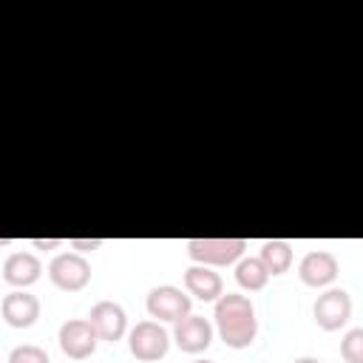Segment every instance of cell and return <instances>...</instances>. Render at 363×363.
<instances>
[{
	"instance_id": "obj_1",
	"label": "cell",
	"mask_w": 363,
	"mask_h": 363,
	"mask_svg": "<svg viewBox=\"0 0 363 363\" xmlns=\"http://www.w3.org/2000/svg\"><path fill=\"white\" fill-rule=\"evenodd\" d=\"M216 326L221 340L230 349H244L255 340L258 332V320H255V306L247 295L238 292H227L216 301Z\"/></svg>"
},
{
	"instance_id": "obj_2",
	"label": "cell",
	"mask_w": 363,
	"mask_h": 363,
	"mask_svg": "<svg viewBox=\"0 0 363 363\" xmlns=\"http://www.w3.org/2000/svg\"><path fill=\"white\" fill-rule=\"evenodd\" d=\"M247 250L244 238H190L187 241V252L196 264L201 267H224L241 258V252Z\"/></svg>"
},
{
	"instance_id": "obj_3",
	"label": "cell",
	"mask_w": 363,
	"mask_h": 363,
	"mask_svg": "<svg viewBox=\"0 0 363 363\" xmlns=\"http://www.w3.org/2000/svg\"><path fill=\"white\" fill-rule=\"evenodd\" d=\"M130 354L142 363H153L159 357L167 354V346H170V335L159 326V320H142L130 329Z\"/></svg>"
},
{
	"instance_id": "obj_4",
	"label": "cell",
	"mask_w": 363,
	"mask_h": 363,
	"mask_svg": "<svg viewBox=\"0 0 363 363\" xmlns=\"http://www.w3.org/2000/svg\"><path fill=\"white\" fill-rule=\"evenodd\" d=\"M312 315H315V323L320 329L335 332V329L346 326L352 318V295L346 289H326L323 295H318Z\"/></svg>"
},
{
	"instance_id": "obj_5",
	"label": "cell",
	"mask_w": 363,
	"mask_h": 363,
	"mask_svg": "<svg viewBox=\"0 0 363 363\" xmlns=\"http://www.w3.org/2000/svg\"><path fill=\"white\" fill-rule=\"evenodd\" d=\"M48 278L65 292H77L91 281V264L77 252H62L48 264Z\"/></svg>"
},
{
	"instance_id": "obj_6",
	"label": "cell",
	"mask_w": 363,
	"mask_h": 363,
	"mask_svg": "<svg viewBox=\"0 0 363 363\" xmlns=\"http://www.w3.org/2000/svg\"><path fill=\"white\" fill-rule=\"evenodd\" d=\"M147 312L150 318L156 320H167V323H176L182 320L184 315H190V295H184L179 286H156L150 289L147 295Z\"/></svg>"
},
{
	"instance_id": "obj_7",
	"label": "cell",
	"mask_w": 363,
	"mask_h": 363,
	"mask_svg": "<svg viewBox=\"0 0 363 363\" xmlns=\"http://www.w3.org/2000/svg\"><path fill=\"white\" fill-rule=\"evenodd\" d=\"M88 323H91V329L96 332L99 340L116 343V340L125 335V329H128V315H125V309H122L119 303H113V301H99V303L91 306Z\"/></svg>"
},
{
	"instance_id": "obj_8",
	"label": "cell",
	"mask_w": 363,
	"mask_h": 363,
	"mask_svg": "<svg viewBox=\"0 0 363 363\" xmlns=\"http://www.w3.org/2000/svg\"><path fill=\"white\" fill-rule=\"evenodd\" d=\"M96 340H99L96 332H94L91 323L82 320V318L65 320V323L60 326V349H62L68 357H74V360L91 357L94 349H96Z\"/></svg>"
},
{
	"instance_id": "obj_9",
	"label": "cell",
	"mask_w": 363,
	"mask_h": 363,
	"mask_svg": "<svg viewBox=\"0 0 363 363\" xmlns=\"http://www.w3.org/2000/svg\"><path fill=\"white\" fill-rule=\"evenodd\" d=\"M173 340L182 352L187 354H199L204 352L210 343H213V326L207 318L201 315H184L182 320H176V329H173Z\"/></svg>"
},
{
	"instance_id": "obj_10",
	"label": "cell",
	"mask_w": 363,
	"mask_h": 363,
	"mask_svg": "<svg viewBox=\"0 0 363 363\" xmlns=\"http://www.w3.org/2000/svg\"><path fill=\"white\" fill-rule=\"evenodd\" d=\"M298 275L306 286H326L337 278V258L326 250H312L301 258Z\"/></svg>"
},
{
	"instance_id": "obj_11",
	"label": "cell",
	"mask_w": 363,
	"mask_h": 363,
	"mask_svg": "<svg viewBox=\"0 0 363 363\" xmlns=\"http://www.w3.org/2000/svg\"><path fill=\"white\" fill-rule=\"evenodd\" d=\"M0 312L6 318L9 326L14 329H28L37 318H40V301L31 295V292H9L0 303Z\"/></svg>"
},
{
	"instance_id": "obj_12",
	"label": "cell",
	"mask_w": 363,
	"mask_h": 363,
	"mask_svg": "<svg viewBox=\"0 0 363 363\" xmlns=\"http://www.w3.org/2000/svg\"><path fill=\"white\" fill-rule=\"evenodd\" d=\"M184 289L190 295H196L199 301H218L224 295L221 275L213 272L210 267H201V264H196V267H190L184 272Z\"/></svg>"
},
{
	"instance_id": "obj_13",
	"label": "cell",
	"mask_w": 363,
	"mask_h": 363,
	"mask_svg": "<svg viewBox=\"0 0 363 363\" xmlns=\"http://www.w3.org/2000/svg\"><path fill=\"white\" fill-rule=\"evenodd\" d=\"M43 272V264L31 252H11L3 264V278L11 286H31Z\"/></svg>"
},
{
	"instance_id": "obj_14",
	"label": "cell",
	"mask_w": 363,
	"mask_h": 363,
	"mask_svg": "<svg viewBox=\"0 0 363 363\" xmlns=\"http://www.w3.org/2000/svg\"><path fill=\"white\" fill-rule=\"evenodd\" d=\"M258 261L264 264V269L269 275H284L292 267V244L284 238H269L261 244V255Z\"/></svg>"
},
{
	"instance_id": "obj_15",
	"label": "cell",
	"mask_w": 363,
	"mask_h": 363,
	"mask_svg": "<svg viewBox=\"0 0 363 363\" xmlns=\"http://www.w3.org/2000/svg\"><path fill=\"white\" fill-rule=\"evenodd\" d=\"M235 281H238V286H244L250 292H258V289L267 286L269 272L264 269V264L258 258H241L238 267H235Z\"/></svg>"
},
{
	"instance_id": "obj_16",
	"label": "cell",
	"mask_w": 363,
	"mask_h": 363,
	"mask_svg": "<svg viewBox=\"0 0 363 363\" xmlns=\"http://www.w3.org/2000/svg\"><path fill=\"white\" fill-rule=\"evenodd\" d=\"M340 354L346 363H363V329H349L340 340Z\"/></svg>"
},
{
	"instance_id": "obj_17",
	"label": "cell",
	"mask_w": 363,
	"mask_h": 363,
	"mask_svg": "<svg viewBox=\"0 0 363 363\" xmlns=\"http://www.w3.org/2000/svg\"><path fill=\"white\" fill-rule=\"evenodd\" d=\"M9 363H51V360H48L45 349H40L34 343H23L9 352Z\"/></svg>"
},
{
	"instance_id": "obj_18",
	"label": "cell",
	"mask_w": 363,
	"mask_h": 363,
	"mask_svg": "<svg viewBox=\"0 0 363 363\" xmlns=\"http://www.w3.org/2000/svg\"><path fill=\"white\" fill-rule=\"evenodd\" d=\"M102 241L99 238H71V247H77V250H96Z\"/></svg>"
},
{
	"instance_id": "obj_19",
	"label": "cell",
	"mask_w": 363,
	"mask_h": 363,
	"mask_svg": "<svg viewBox=\"0 0 363 363\" xmlns=\"http://www.w3.org/2000/svg\"><path fill=\"white\" fill-rule=\"evenodd\" d=\"M31 244H34V247H37V250H51V247H57V244H60V241H57V238H48V241H43V238H34V241H31Z\"/></svg>"
},
{
	"instance_id": "obj_20",
	"label": "cell",
	"mask_w": 363,
	"mask_h": 363,
	"mask_svg": "<svg viewBox=\"0 0 363 363\" xmlns=\"http://www.w3.org/2000/svg\"><path fill=\"white\" fill-rule=\"evenodd\" d=\"M292 363H320L318 357H298V360H292Z\"/></svg>"
},
{
	"instance_id": "obj_21",
	"label": "cell",
	"mask_w": 363,
	"mask_h": 363,
	"mask_svg": "<svg viewBox=\"0 0 363 363\" xmlns=\"http://www.w3.org/2000/svg\"><path fill=\"white\" fill-rule=\"evenodd\" d=\"M193 363H213V360H193Z\"/></svg>"
}]
</instances>
